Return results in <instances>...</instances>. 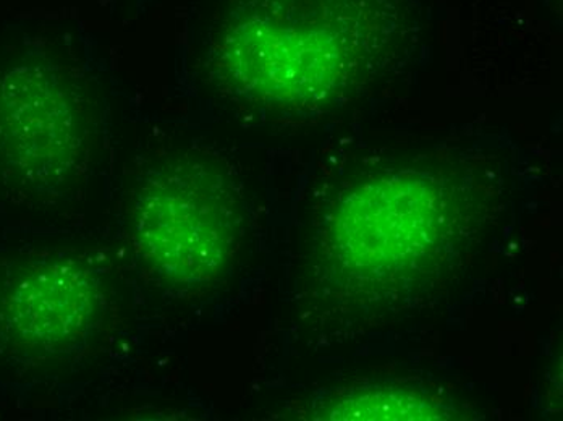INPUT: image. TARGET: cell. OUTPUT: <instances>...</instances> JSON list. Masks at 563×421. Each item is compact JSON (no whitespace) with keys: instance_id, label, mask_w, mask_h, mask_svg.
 I'll return each mask as SVG.
<instances>
[{"instance_id":"obj_1","label":"cell","mask_w":563,"mask_h":421,"mask_svg":"<svg viewBox=\"0 0 563 421\" xmlns=\"http://www.w3.org/2000/svg\"><path fill=\"white\" fill-rule=\"evenodd\" d=\"M401 26V0H249L219 29L209 64L249 104L314 111L358 91Z\"/></svg>"},{"instance_id":"obj_2","label":"cell","mask_w":563,"mask_h":421,"mask_svg":"<svg viewBox=\"0 0 563 421\" xmlns=\"http://www.w3.org/2000/svg\"><path fill=\"white\" fill-rule=\"evenodd\" d=\"M126 231L141 272L167 292L188 296L232 272L242 250L245 211L224 169L187 154L141 177Z\"/></svg>"},{"instance_id":"obj_3","label":"cell","mask_w":563,"mask_h":421,"mask_svg":"<svg viewBox=\"0 0 563 421\" xmlns=\"http://www.w3.org/2000/svg\"><path fill=\"white\" fill-rule=\"evenodd\" d=\"M112 276L74 252L0 259V357L71 368L108 351L122 324Z\"/></svg>"},{"instance_id":"obj_4","label":"cell","mask_w":563,"mask_h":421,"mask_svg":"<svg viewBox=\"0 0 563 421\" xmlns=\"http://www.w3.org/2000/svg\"><path fill=\"white\" fill-rule=\"evenodd\" d=\"M96 140L86 88L70 71L29 60L0 74V187L65 195L84 180Z\"/></svg>"},{"instance_id":"obj_5","label":"cell","mask_w":563,"mask_h":421,"mask_svg":"<svg viewBox=\"0 0 563 421\" xmlns=\"http://www.w3.org/2000/svg\"><path fill=\"white\" fill-rule=\"evenodd\" d=\"M374 200L380 208L377 219L366 215L346 198L342 208L349 210L345 219L360 225L349 224L339 235H349L343 245L328 246L340 252H358L343 262L358 263L365 276H389L390 273H408V265L417 268L422 258H434L448 250L452 235V193L444 181L428 173L404 170L387 174L367 181ZM346 253V255H349Z\"/></svg>"}]
</instances>
